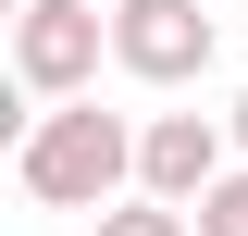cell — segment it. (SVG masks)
Segmentation results:
<instances>
[{"instance_id": "cell-1", "label": "cell", "mask_w": 248, "mask_h": 236, "mask_svg": "<svg viewBox=\"0 0 248 236\" xmlns=\"http://www.w3.org/2000/svg\"><path fill=\"white\" fill-rule=\"evenodd\" d=\"M13 186L37 211H124L137 199V124L99 112V100H62L13 137Z\"/></svg>"}, {"instance_id": "cell-2", "label": "cell", "mask_w": 248, "mask_h": 236, "mask_svg": "<svg viewBox=\"0 0 248 236\" xmlns=\"http://www.w3.org/2000/svg\"><path fill=\"white\" fill-rule=\"evenodd\" d=\"M99 62H112V13L99 0H13V87H25V112L99 100Z\"/></svg>"}, {"instance_id": "cell-3", "label": "cell", "mask_w": 248, "mask_h": 236, "mask_svg": "<svg viewBox=\"0 0 248 236\" xmlns=\"http://www.w3.org/2000/svg\"><path fill=\"white\" fill-rule=\"evenodd\" d=\"M112 62L137 87H199L223 62V25H211V0H112Z\"/></svg>"}, {"instance_id": "cell-4", "label": "cell", "mask_w": 248, "mask_h": 236, "mask_svg": "<svg viewBox=\"0 0 248 236\" xmlns=\"http://www.w3.org/2000/svg\"><path fill=\"white\" fill-rule=\"evenodd\" d=\"M223 174H236V124H223V112H149V124H137V199L199 211Z\"/></svg>"}, {"instance_id": "cell-5", "label": "cell", "mask_w": 248, "mask_h": 236, "mask_svg": "<svg viewBox=\"0 0 248 236\" xmlns=\"http://www.w3.org/2000/svg\"><path fill=\"white\" fill-rule=\"evenodd\" d=\"M99 236H199V224L174 199H124V211H99Z\"/></svg>"}, {"instance_id": "cell-6", "label": "cell", "mask_w": 248, "mask_h": 236, "mask_svg": "<svg viewBox=\"0 0 248 236\" xmlns=\"http://www.w3.org/2000/svg\"><path fill=\"white\" fill-rule=\"evenodd\" d=\"M186 224H199V236H248V162H236V174H223L199 211H186Z\"/></svg>"}, {"instance_id": "cell-7", "label": "cell", "mask_w": 248, "mask_h": 236, "mask_svg": "<svg viewBox=\"0 0 248 236\" xmlns=\"http://www.w3.org/2000/svg\"><path fill=\"white\" fill-rule=\"evenodd\" d=\"M223 124H236V162H248V87H236V112H223Z\"/></svg>"}, {"instance_id": "cell-8", "label": "cell", "mask_w": 248, "mask_h": 236, "mask_svg": "<svg viewBox=\"0 0 248 236\" xmlns=\"http://www.w3.org/2000/svg\"><path fill=\"white\" fill-rule=\"evenodd\" d=\"M99 13H112V0H99Z\"/></svg>"}]
</instances>
